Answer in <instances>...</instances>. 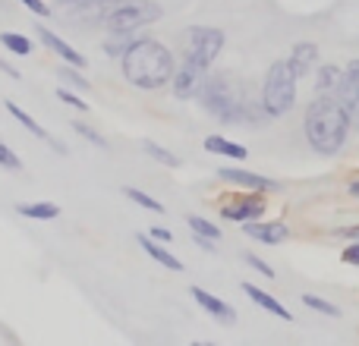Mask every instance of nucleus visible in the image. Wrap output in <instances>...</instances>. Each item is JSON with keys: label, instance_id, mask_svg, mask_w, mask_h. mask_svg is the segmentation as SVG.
<instances>
[{"label": "nucleus", "instance_id": "28", "mask_svg": "<svg viewBox=\"0 0 359 346\" xmlns=\"http://www.w3.org/2000/svg\"><path fill=\"white\" fill-rule=\"evenodd\" d=\"M299 299H303L306 309L322 312V315H328V318H337V315H341V309H337L334 303H328V299H322V296H312V293H303Z\"/></svg>", "mask_w": 359, "mask_h": 346}, {"label": "nucleus", "instance_id": "23", "mask_svg": "<svg viewBox=\"0 0 359 346\" xmlns=\"http://www.w3.org/2000/svg\"><path fill=\"white\" fill-rule=\"evenodd\" d=\"M123 195L130 198V202H136L139 208H145V211H151V214H164V205L158 202V198H151L149 192H142V189H136V186H123Z\"/></svg>", "mask_w": 359, "mask_h": 346}, {"label": "nucleus", "instance_id": "27", "mask_svg": "<svg viewBox=\"0 0 359 346\" xmlns=\"http://www.w3.org/2000/svg\"><path fill=\"white\" fill-rule=\"evenodd\" d=\"M142 151L149 158H155L158 164H164V167H180V158L174 155V151L164 148V145H158V142H142Z\"/></svg>", "mask_w": 359, "mask_h": 346}, {"label": "nucleus", "instance_id": "21", "mask_svg": "<svg viewBox=\"0 0 359 346\" xmlns=\"http://www.w3.org/2000/svg\"><path fill=\"white\" fill-rule=\"evenodd\" d=\"M133 41H136V35H133V32H111V35L104 38V44H101V48H104L107 57H117V60H120V57L133 48Z\"/></svg>", "mask_w": 359, "mask_h": 346}, {"label": "nucleus", "instance_id": "15", "mask_svg": "<svg viewBox=\"0 0 359 346\" xmlns=\"http://www.w3.org/2000/svg\"><path fill=\"white\" fill-rule=\"evenodd\" d=\"M243 293H246V296L252 299L255 305H262V309H265V312H271V315L284 318V321H293L290 309H287V305H280L278 299H274L271 293H265V290H262V286H255V284H243Z\"/></svg>", "mask_w": 359, "mask_h": 346}, {"label": "nucleus", "instance_id": "8", "mask_svg": "<svg viewBox=\"0 0 359 346\" xmlns=\"http://www.w3.org/2000/svg\"><path fill=\"white\" fill-rule=\"evenodd\" d=\"M265 208H268V202L262 195H233L230 202L221 205V217L233 223H246L265 214Z\"/></svg>", "mask_w": 359, "mask_h": 346}, {"label": "nucleus", "instance_id": "20", "mask_svg": "<svg viewBox=\"0 0 359 346\" xmlns=\"http://www.w3.org/2000/svg\"><path fill=\"white\" fill-rule=\"evenodd\" d=\"M114 4H120V0H57V6H60V10H73V13H101V16H104V13L111 10Z\"/></svg>", "mask_w": 359, "mask_h": 346}, {"label": "nucleus", "instance_id": "22", "mask_svg": "<svg viewBox=\"0 0 359 346\" xmlns=\"http://www.w3.org/2000/svg\"><path fill=\"white\" fill-rule=\"evenodd\" d=\"M347 79V73L337 67H322L318 69V95H334L337 85Z\"/></svg>", "mask_w": 359, "mask_h": 346}, {"label": "nucleus", "instance_id": "7", "mask_svg": "<svg viewBox=\"0 0 359 346\" xmlns=\"http://www.w3.org/2000/svg\"><path fill=\"white\" fill-rule=\"evenodd\" d=\"M205 79H208V67H202V63L183 57V63L177 67L174 79H170V85H174V95L180 101H189V98H198Z\"/></svg>", "mask_w": 359, "mask_h": 346}, {"label": "nucleus", "instance_id": "18", "mask_svg": "<svg viewBox=\"0 0 359 346\" xmlns=\"http://www.w3.org/2000/svg\"><path fill=\"white\" fill-rule=\"evenodd\" d=\"M16 211L22 217H29V221H54V217H60V205L54 202H19Z\"/></svg>", "mask_w": 359, "mask_h": 346}, {"label": "nucleus", "instance_id": "1", "mask_svg": "<svg viewBox=\"0 0 359 346\" xmlns=\"http://www.w3.org/2000/svg\"><path fill=\"white\" fill-rule=\"evenodd\" d=\"M120 67L130 85L142 88V92H158L164 88L177 73L174 54L164 48L158 38H136L133 48L120 57Z\"/></svg>", "mask_w": 359, "mask_h": 346}, {"label": "nucleus", "instance_id": "33", "mask_svg": "<svg viewBox=\"0 0 359 346\" xmlns=\"http://www.w3.org/2000/svg\"><path fill=\"white\" fill-rule=\"evenodd\" d=\"M341 258H344V265H353V268H359V240H353L347 249H344Z\"/></svg>", "mask_w": 359, "mask_h": 346}, {"label": "nucleus", "instance_id": "16", "mask_svg": "<svg viewBox=\"0 0 359 346\" xmlns=\"http://www.w3.org/2000/svg\"><path fill=\"white\" fill-rule=\"evenodd\" d=\"M287 60L293 63V69H297V76L303 79V76H309L312 69H316L318 63V48L312 41H299L297 48H293V54L287 57Z\"/></svg>", "mask_w": 359, "mask_h": 346}, {"label": "nucleus", "instance_id": "34", "mask_svg": "<svg viewBox=\"0 0 359 346\" xmlns=\"http://www.w3.org/2000/svg\"><path fill=\"white\" fill-rule=\"evenodd\" d=\"M246 261H249V268H255V271L262 274V277H274V271H271V265L268 261H262L259 255H246Z\"/></svg>", "mask_w": 359, "mask_h": 346}, {"label": "nucleus", "instance_id": "31", "mask_svg": "<svg viewBox=\"0 0 359 346\" xmlns=\"http://www.w3.org/2000/svg\"><path fill=\"white\" fill-rule=\"evenodd\" d=\"M73 130H76V132H79V136H82V139H88V142H92V145H98V148H107V139H104V136H101V132H98V130H92V126H88V123H76V126H73Z\"/></svg>", "mask_w": 359, "mask_h": 346}, {"label": "nucleus", "instance_id": "36", "mask_svg": "<svg viewBox=\"0 0 359 346\" xmlns=\"http://www.w3.org/2000/svg\"><path fill=\"white\" fill-rule=\"evenodd\" d=\"M149 236H155L158 242H170V240H174V233H170V230H164V227H151Z\"/></svg>", "mask_w": 359, "mask_h": 346}, {"label": "nucleus", "instance_id": "14", "mask_svg": "<svg viewBox=\"0 0 359 346\" xmlns=\"http://www.w3.org/2000/svg\"><path fill=\"white\" fill-rule=\"evenodd\" d=\"M136 242H139V246H142V252L149 255L151 261H158V265H161V268H168V271H183V261H180L174 252H168V249H164L161 242L155 240V236H145V233H139V236H136Z\"/></svg>", "mask_w": 359, "mask_h": 346}, {"label": "nucleus", "instance_id": "2", "mask_svg": "<svg viewBox=\"0 0 359 346\" xmlns=\"http://www.w3.org/2000/svg\"><path fill=\"white\" fill-rule=\"evenodd\" d=\"M303 132H306V142L318 155H337L344 148V142H347L350 117L334 95H322V98H316L306 107Z\"/></svg>", "mask_w": 359, "mask_h": 346}, {"label": "nucleus", "instance_id": "11", "mask_svg": "<svg viewBox=\"0 0 359 346\" xmlns=\"http://www.w3.org/2000/svg\"><path fill=\"white\" fill-rule=\"evenodd\" d=\"M38 38H41V44H44V48H48V50H54V54L60 57L63 63H73L76 69H86V67H88V60H86V57H82L79 50L73 48V44H67V41H63V38L57 35V32H50L48 25H41V29H38Z\"/></svg>", "mask_w": 359, "mask_h": 346}, {"label": "nucleus", "instance_id": "39", "mask_svg": "<svg viewBox=\"0 0 359 346\" xmlns=\"http://www.w3.org/2000/svg\"><path fill=\"white\" fill-rule=\"evenodd\" d=\"M350 195L359 198V179H353V183H350Z\"/></svg>", "mask_w": 359, "mask_h": 346}, {"label": "nucleus", "instance_id": "6", "mask_svg": "<svg viewBox=\"0 0 359 346\" xmlns=\"http://www.w3.org/2000/svg\"><path fill=\"white\" fill-rule=\"evenodd\" d=\"M224 32L211 29V25H192L186 29V41H183V57L202 63V67H211L217 60V54L224 50Z\"/></svg>", "mask_w": 359, "mask_h": 346}, {"label": "nucleus", "instance_id": "10", "mask_svg": "<svg viewBox=\"0 0 359 346\" xmlns=\"http://www.w3.org/2000/svg\"><path fill=\"white\" fill-rule=\"evenodd\" d=\"M217 177H221L224 183L243 186V189H249V192H274L278 189L274 179L262 177V173H252V170H240V167H221L217 170Z\"/></svg>", "mask_w": 359, "mask_h": 346}, {"label": "nucleus", "instance_id": "3", "mask_svg": "<svg viewBox=\"0 0 359 346\" xmlns=\"http://www.w3.org/2000/svg\"><path fill=\"white\" fill-rule=\"evenodd\" d=\"M198 101H202V107L211 113V117H217L221 123H230V126L249 123V120L255 117V107L249 104L243 82L233 79V76H227V73L208 76L202 92H198Z\"/></svg>", "mask_w": 359, "mask_h": 346}, {"label": "nucleus", "instance_id": "24", "mask_svg": "<svg viewBox=\"0 0 359 346\" xmlns=\"http://www.w3.org/2000/svg\"><path fill=\"white\" fill-rule=\"evenodd\" d=\"M57 76H60V82H63L67 88H73V92H88V88H92V82H88L86 76H82L79 69L73 67V63L60 67V69H57Z\"/></svg>", "mask_w": 359, "mask_h": 346}, {"label": "nucleus", "instance_id": "25", "mask_svg": "<svg viewBox=\"0 0 359 346\" xmlns=\"http://www.w3.org/2000/svg\"><path fill=\"white\" fill-rule=\"evenodd\" d=\"M0 44H4L10 54H19V57L32 54V41L25 35H19V32H4V35H0Z\"/></svg>", "mask_w": 359, "mask_h": 346}, {"label": "nucleus", "instance_id": "35", "mask_svg": "<svg viewBox=\"0 0 359 346\" xmlns=\"http://www.w3.org/2000/svg\"><path fill=\"white\" fill-rule=\"evenodd\" d=\"M347 73V82H350V88L359 95V60H350V67L344 69Z\"/></svg>", "mask_w": 359, "mask_h": 346}, {"label": "nucleus", "instance_id": "32", "mask_svg": "<svg viewBox=\"0 0 359 346\" xmlns=\"http://www.w3.org/2000/svg\"><path fill=\"white\" fill-rule=\"evenodd\" d=\"M19 4H22L29 13H35V16H50L48 0H19Z\"/></svg>", "mask_w": 359, "mask_h": 346}, {"label": "nucleus", "instance_id": "13", "mask_svg": "<svg viewBox=\"0 0 359 346\" xmlns=\"http://www.w3.org/2000/svg\"><path fill=\"white\" fill-rule=\"evenodd\" d=\"M6 113H10V117L16 120V123L22 126V130H29L35 139H44V142H48V145H54V151H60V155H63V151H67L60 142H57V139H50V136H48V130H44V126L38 123V120L32 117L29 111H22V107H19V104H13V101H6Z\"/></svg>", "mask_w": 359, "mask_h": 346}, {"label": "nucleus", "instance_id": "12", "mask_svg": "<svg viewBox=\"0 0 359 346\" xmlns=\"http://www.w3.org/2000/svg\"><path fill=\"white\" fill-rule=\"evenodd\" d=\"M189 296L196 299V303L202 305V309L208 312L211 318H215V321H221V324H233V321H236V309H233V305H227L224 299H217L215 293L202 290V286H192Z\"/></svg>", "mask_w": 359, "mask_h": 346}, {"label": "nucleus", "instance_id": "26", "mask_svg": "<svg viewBox=\"0 0 359 346\" xmlns=\"http://www.w3.org/2000/svg\"><path fill=\"white\" fill-rule=\"evenodd\" d=\"M186 223H189V230L196 236H208V240H221V227L217 223H211V221H205V217H198V214H189L186 217Z\"/></svg>", "mask_w": 359, "mask_h": 346}, {"label": "nucleus", "instance_id": "9", "mask_svg": "<svg viewBox=\"0 0 359 346\" xmlns=\"http://www.w3.org/2000/svg\"><path fill=\"white\" fill-rule=\"evenodd\" d=\"M243 233L265 242V246H280V242L290 236V227H287L284 221H262V217H255V221L243 223Z\"/></svg>", "mask_w": 359, "mask_h": 346}, {"label": "nucleus", "instance_id": "38", "mask_svg": "<svg viewBox=\"0 0 359 346\" xmlns=\"http://www.w3.org/2000/svg\"><path fill=\"white\" fill-rule=\"evenodd\" d=\"M0 69H4V73L10 76V79H19V69H13V67H10V63H6V60H0Z\"/></svg>", "mask_w": 359, "mask_h": 346}, {"label": "nucleus", "instance_id": "5", "mask_svg": "<svg viewBox=\"0 0 359 346\" xmlns=\"http://www.w3.org/2000/svg\"><path fill=\"white\" fill-rule=\"evenodd\" d=\"M158 19H164V6L158 0H120L104 13L107 32H133V35Z\"/></svg>", "mask_w": 359, "mask_h": 346}, {"label": "nucleus", "instance_id": "19", "mask_svg": "<svg viewBox=\"0 0 359 346\" xmlns=\"http://www.w3.org/2000/svg\"><path fill=\"white\" fill-rule=\"evenodd\" d=\"M334 98L341 101V107L347 111V117H350V126H356L359 130V95L350 88V82L344 79L341 85H337V92H334Z\"/></svg>", "mask_w": 359, "mask_h": 346}, {"label": "nucleus", "instance_id": "29", "mask_svg": "<svg viewBox=\"0 0 359 346\" xmlns=\"http://www.w3.org/2000/svg\"><path fill=\"white\" fill-rule=\"evenodd\" d=\"M57 98H60L63 104H69V107H73V111H82V113H88V111H92V107H88V101H82L79 95H76L73 88H67V85H60V88H57Z\"/></svg>", "mask_w": 359, "mask_h": 346}, {"label": "nucleus", "instance_id": "37", "mask_svg": "<svg viewBox=\"0 0 359 346\" xmlns=\"http://www.w3.org/2000/svg\"><path fill=\"white\" fill-rule=\"evenodd\" d=\"M337 236H344V240H359V223H353V227H337Z\"/></svg>", "mask_w": 359, "mask_h": 346}, {"label": "nucleus", "instance_id": "17", "mask_svg": "<svg viewBox=\"0 0 359 346\" xmlns=\"http://www.w3.org/2000/svg\"><path fill=\"white\" fill-rule=\"evenodd\" d=\"M202 145H205L208 155H221V158H230V161H246L249 158L246 145H236V142H230V139H224V136H208Z\"/></svg>", "mask_w": 359, "mask_h": 346}, {"label": "nucleus", "instance_id": "30", "mask_svg": "<svg viewBox=\"0 0 359 346\" xmlns=\"http://www.w3.org/2000/svg\"><path fill=\"white\" fill-rule=\"evenodd\" d=\"M0 167L10 170V173H19V170H22V158H19L16 151H13L10 145H4V142H0Z\"/></svg>", "mask_w": 359, "mask_h": 346}, {"label": "nucleus", "instance_id": "4", "mask_svg": "<svg viewBox=\"0 0 359 346\" xmlns=\"http://www.w3.org/2000/svg\"><path fill=\"white\" fill-rule=\"evenodd\" d=\"M297 69L290 60H274L268 67L265 85H262V111L265 117H284L297 104Z\"/></svg>", "mask_w": 359, "mask_h": 346}]
</instances>
